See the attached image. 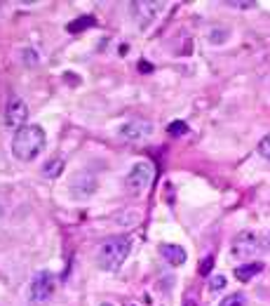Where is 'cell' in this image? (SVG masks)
Returning <instances> with one entry per match:
<instances>
[{
  "mask_svg": "<svg viewBox=\"0 0 270 306\" xmlns=\"http://www.w3.org/2000/svg\"><path fill=\"white\" fill-rule=\"evenodd\" d=\"M45 130L40 125H24L12 139V153L17 160H33L45 149Z\"/></svg>",
  "mask_w": 270,
  "mask_h": 306,
  "instance_id": "1",
  "label": "cell"
},
{
  "mask_svg": "<svg viewBox=\"0 0 270 306\" xmlns=\"http://www.w3.org/2000/svg\"><path fill=\"white\" fill-rule=\"evenodd\" d=\"M132 250V240L127 235H117V238H108L106 243L99 247L97 252V264L104 271H117L125 264L127 254Z\"/></svg>",
  "mask_w": 270,
  "mask_h": 306,
  "instance_id": "2",
  "label": "cell"
},
{
  "mask_svg": "<svg viewBox=\"0 0 270 306\" xmlns=\"http://www.w3.org/2000/svg\"><path fill=\"white\" fill-rule=\"evenodd\" d=\"M153 177H155V170H153V165H151V162H136L134 167L129 170V174H127L125 186H127L129 193L139 196V193H144V191L151 186Z\"/></svg>",
  "mask_w": 270,
  "mask_h": 306,
  "instance_id": "3",
  "label": "cell"
},
{
  "mask_svg": "<svg viewBox=\"0 0 270 306\" xmlns=\"http://www.w3.org/2000/svg\"><path fill=\"white\" fill-rule=\"evenodd\" d=\"M54 292V276L50 271H38L33 283H31V299L33 302H45Z\"/></svg>",
  "mask_w": 270,
  "mask_h": 306,
  "instance_id": "4",
  "label": "cell"
},
{
  "mask_svg": "<svg viewBox=\"0 0 270 306\" xmlns=\"http://www.w3.org/2000/svg\"><path fill=\"white\" fill-rule=\"evenodd\" d=\"M259 247H261V240L247 231V233L235 235L233 245H230V252H233V257H247V254H254Z\"/></svg>",
  "mask_w": 270,
  "mask_h": 306,
  "instance_id": "5",
  "label": "cell"
},
{
  "mask_svg": "<svg viewBox=\"0 0 270 306\" xmlns=\"http://www.w3.org/2000/svg\"><path fill=\"white\" fill-rule=\"evenodd\" d=\"M120 135L129 142H141V139H148L153 135V125L146 120H132V123H125L120 127Z\"/></svg>",
  "mask_w": 270,
  "mask_h": 306,
  "instance_id": "6",
  "label": "cell"
},
{
  "mask_svg": "<svg viewBox=\"0 0 270 306\" xmlns=\"http://www.w3.org/2000/svg\"><path fill=\"white\" fill-rule=\"evenodd\" d=\"M26 118H28L26 104H24L21 99H9L7 111H5V123H7L9 127H17V130H21V127H24V123H26Z\"/></svg>",
  "mask_w": 270,
  "mask_h": 306,
  "instance_id": "7",
  "label": "cell"
},
{
  "mask_svg": "<svg viewBox=\"0 0 270 306\" xmlns=\"http://www.w3.org/2000/svg\"><path fill=\"white\" fill-rule=\"evenodd\" d=\"M94 189H97V179L90 177V174H80L71 186V191L78 196V198H87L90 193H94Z\"/></svg>",
  "mask_w": 270,
  "mask_h": 306,
  "instance_id": "8",
  "label": "cell"
},
{
  "mask_svg": "<svg viewBox=\"0 0 270 306\" xmlns=\"http://www.w3.org/2000/svg\"><path fill=\"white\" fill-rule=\"evenodd\" d=\"M160 254L169 261L171 266H181L186 261V250L181 245H160Z\"/></svg>",
  "mask_w": 270,
  "mask_h": 306,
  "instance_id": "9",
  "label": "cell"
},
{
  "mask_svg": "<svg viewBox=\"0 0 270 306\" xmlns=\"http://www.w3.org/2000/svg\"><path fill=\"white\" fill-rule=\"evenodd\" d=\"M263 271V264L261 261H252V264H244V266H237L235 269V278L237 280H252L256 273Z\"/></svg>",
  "mask_w": 270,
  "mask_h": 306,
  "instance_id": "10",
  "label": "cell"
},
{
  "mask_svg": "<svg viewBox=\"0 0 270 306\" xmlns=\"http://www.w3.org/2000/svg\"><path fill=\"white\" fill-rule=\"evenodd\" d=\"M94 24H97V19L90 17V14H85V17L75 19V21L68 24V33H80V31H85V28H92Z\"/></svg>",
  "mask_w": 270,
  "mask_h": 306,
  "instance_id": "11",
  "label": "cell"
},
{
  "mask_svg": "<svg viewBox=\"0 0 270 306\" xmlns=\"http://www.w3.org/2000/svg\"><path fill=\"white\" fill-rule=\"evenodd\" d=\"M61 170H63V160H50L45 167H43V174H45L47 179H54V177L61 174Z\"/></svg>",
  "mask_w": 270,
  "mask_h": 306,
  "instance_id": "12",
  "label": "cell"
},
{
  "mask_svg": "<svg viewBox=\"0 0 270 306\" xmlns=\"http://www.w3.org/2000/svg\"><path fill=\"white\" fill-rule=\"evenodd\" d=\"M247 304V297L242 292H235V295H228V297L221 302V306H244Z\"/></svg>",
  "mask_w": 270,
  "mask_h": 306,
  "instance_id": "13",
  "label": "cell"
},
{
  "mask_svg": "<svg viewBox=\"0 0 270 306\" xmlns=\"http://www.w3.org/2000/svg\"><path fill=\"white\" fill-rule=\"evenodd\" d=\"M167 130H169L171 137H179V135H186V132H188V125H186L183 120H174V123H171Z\"/></svg>",
  "mask_w": 270,
  "mask_h": 306,
  "instance_id": "14",
  "label": "cell"
},
{
  "mask_svg": "<svg viewBox=\"0 0 270 306\" xmlns=\"http://www.w3.org/2000/svg\"><path fill=\"white\" fill-rule=\"evenodd\" d=\"M259 153H261L266 160H270V135H266L261 142H259Z\"/></svg>",
  "mask_w": 270,
  "mask_h": 306,
  "instance_id": "15",
  "label": "cell"
},
{
  "mask_svg": "<svg viewBox=\"0 0 270 306\" xmlns=\"http://www.w3.org/2000/svg\"><path fill=\"white\" fill-rule=\"evenodd\" d=\"M223 288H225L223 276H214V278L209 280V290H212V292H218V290H223Z\"/></svg>",
  "mask_w": 270,
  "mask_h": 306,
  "instance_id": "16",
  "label": "cell"
},
{
  "mask_svg": "<svg viewBox=\"0 0 270 306\" xmlns=\"http://www.w3.org/2000/svg\"><path fill=\"white\" fill-rule=\"evenodd\" d=\"M212 266H214V257H209V259H205L202 264H200V276H209V271H212Z\"/></svg>",
  "mask_w": 270,
  "mask_h": 306,
  "instance_id": "17",
  "label": "cell"
},
{
  "mask_svg": "<svg viewBox=\"0 0 270 306\" xmlns=\"http://www.w3.org/2000/svg\"><path fill=\"white\" fill-rule=\"evenodd\" d=\"M261 247L266 250V252H270V231L266 235H263V240H261Z\"/></svg>",
  "mask_w": 270,
  "mask_h": 306,
  "instance_id": "18",
  "label": "cell"
},
{
  "mask_svg": "<svg viewBox=\"0 0 270 306\" xmlns=\"http://www.w3.org/2000/svg\"><path fill=\"white\" fill-rule=\"evenodd\" d=\"M139 66H141V71H151V69H153V66H151V64H148V62H141V64H139Z\"/></svg>",
  "mask_w": 270,
  "mask_h": 306,
  "instance_id": "19",
  "label": "cell"
},
{
  "mask_svg": "<svg viewBox=\"0 0 270 306\" xmlns=\"http://www.w3.org/2000/svg\"><path fill=\"white\" fill-rule=\"evenodd\" d=\"M104 306H113V304H104Z\"/></svg>",
  "mask_w": 270,
  "mask_h": 306,
  "instance_id": "20",
  "label": "cell"
},
{
  "mask_svg": "<svg viewBox=\"0 0 270 306\" xmlns=\"http://www.w3.org/2000/svg\"><path fill=\"white\" fill-rule=\"evenodd\" d=\"M0 215H2V207H0Z\"/></svg>",
  "mask_w": 270,
  "mask_h": 306,
  "instance_id": "21",
  "label": "cell"
}]
</instances>
